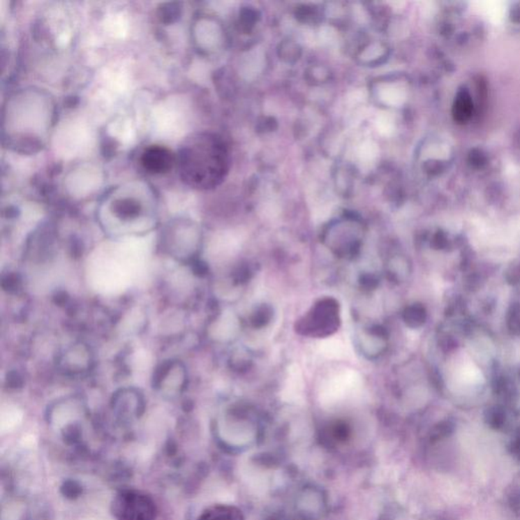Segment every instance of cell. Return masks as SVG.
I'll return each mask as SVG.
<instances>
[{
    "label": "cell",
    "instance_id": "obj_1",
    "mask_svg": "<svg viewBox=\"0 0 520 520\" xmlns=\"http://www.w3.org/2000/svg\"><path fill=\"white\" fill-rule=\"evenodd\" d=\"M57 117L54 100L46 91L24 89L3 107V144L21 154H35L46 146Z\"/></svg>",
    "mask_w": 520,
    "mask_h": 520
},
{
    "label": "cell",
    "instance_id": "obj_2",
    "mask_svg": "<svg viewBox=\"0 0 520 520\" xmlns=\"http://www.w3.org/2000/svg\"><path fill=\"white\" fill-rule=\"evenodd\" d=\"M98 218L104 231L113 237L149 233L157 225V194L146 182L124 183L105 193Z\"/></svg>",
    "mask_w": 520,
    "mask_h": 520
},
{
    "label": "cell",
    "instance_id": "obj_3",
    "mask_svg": "<svg viewBox=\"0 0 520 520\" xmlns=\"http://www.w3.org/2000/svg\"><path fill=\"white\" fill-rule=\"evenodd\" d=\"M221 149L211 135H194L185 140L176 155L178 174L193 188H207L221 173Z\"/></svg>",
    "mask_w": 520,
    "mask_h": 520
},
{
    "label": "cell",
    "instance_id": "obj_4",
    "mask_svg": "<svg viewBox=\"0 0 520 520\" xmlns=\"http://www.w3.org/2000/svg\"><path fill=\"white\" fill-rule=\"evenodd\" d=\"M161 242L163 250L171 258L191 265L198 260L202 234L193 221L177 218L165 227Z\"/></svg>",
    "mask_w": 520,
    "mask_h": 520
},
{
    "label": "cell",
    "instance_id": "obj_5",
    "mask_svg": "<svg viewBox=\"0 0 520 520\" xmlns=\"http://www.w3.org/2000/svg\"><path fill=\"white\" fill-rule=\"evenodd\" d=\"M111 511L117 520H155L157 517L153 498L135 489L118 492L111 503Z\"/></svg>",
    "mask_w": 520,
    "mask_h": 520
},
{
    "label": "cell",
    "instance_id": "obj_6",
    "mask_svg": "<svg viewBox=\"0 0 520 520\" xmlns=\"http://www.w3.org/2000/svg\"><path fill=\"white\" fill-rule=\"evenodd\" d=\"M188 375L184 364L180 361H164L156 368L153 386L165 396H176L186 389Z\"/></svg>",
    "mask_w": 520,
    "mask_h": 520
},
{
    "label": "cell",
    "instance_id": "obj_7",
    "mask_svg": "<svg viewBox=\"0 0 520 520\" xmlns=\"http://www.w3.org/2000/svg\"><path fill=\"white\" fill-rule=\"evenodd\" d=\"M94 358L91 348L87 343H73L58 359L60 371L69 377L82 376L91 369Z\"/></svg>",
    "mask_w": 520,
    "mask_h": 520
},
{
    "label": "cell",
    "instance_id": "obj_8",
    "mask_svg": "<svg viewBox=\"0 0 520 520\" xmlns=\"http://www.w3.org/2000/svg\"><path fill=\"white\" fill-rule=\"evenodd\" d=\"M112 408L118 418L131 421L140 418L144 410V399L138 389L122 388L113 396Z\"/></svg>",
    "mask_w": 520,
    "mask_h": 520
},
{
    "label": "cell",
    "instance_id": "obj_9",
    "mask_svg": "<svg viewBox=\"0 0 520 520\" xmlns=\"http://www.w3.org/2000/svg\"><path fill=\"white\" fill-rule=\"evenodd\" d=\"M140 164L147 173L163 175L168 173L176 165V155L167 147L149 146L140 156Z\"/></svg>",
    "mask_w": 520,
    "mask_h": 520
},
{
    "label": "cell",
    "instance_id": "obj_10",
    "mask_svg": "<svg viewBox=\"0 0 520 520\" xmlns=\"http://www.w3.org/2000/svg\"><path fill=\"white\" fill-rule=\"evenodd\" d=\"M196 43L200 48L215 49L220 44L221 30L218 24L209 20H200L194 26Z\"/></svg>",
    "mask_w": 520,
    "mask_h": 520
},
{
    "label": "cell",
    "instance_id": "obj_11",
    "mask_svg": "<svg viewBox=\"0 0 520 520\" xmlns=\"http://www.w3.org/2000/svg\"><path fill=\"white\" fill-rule=\"evenodd\" d=\"M198 520H245V517L236 506L216 504L205 509Z\"/></svg>",
    "mask_w": 520,
    "mask_h": 520
},
{
    "label": "cell",
    "instance_id": "obj_12",
    "mask_svg": "<svg viewBox=\"0 0 520 520\" xmlns=\"http://www.w3.org/2000/svg\"><path fill=\"white\" fill-rule=\"evenodd\" d=\"M473 112H474V102H473L472 96L466 89H463L457 93L454 104H453L454 119L463 124L472 117Z\"/></svg>",
    "mask_w": 520,
    "mask_h": 520
},
{
    "label": "cell",
    "instance_id": "obj_13",
    "mask_svg": "<svg viewBox=\"0 0 520 520\" xmlns=\"http://www.w3.org/2000/svg\"><path fill=\"white\" fill-rule=\"evenodd\" d=\"M379 97L388 106H399L406 100V93L401 88L388 86L381 89Z\"/></svg>",
    "mask_w": 520,
    "mask_h": 520
},
{
    "label": "cell",
    "instance_id": "obj_14",
    "mask_svg": "<svg viewBox=\"0 0 520 520\" xmlns=\"http://www.w3.org/2000/svg\"><path fill=\"white\" fill-rule=\"evenodd\" d=\"M350 430L346 426L338 425L330 431L329 434L325 435L322 443L327 447H334L339 444L345 443L349 439Z\"/></svg>",
    "mask_w": 520,
    "mask_h": 520
},
{
    "label": "cell",
    "instance_id": "obj_15",
    "mask_svg": "<svg viewBox=\"0 0 520 520\" xmlns=\"http://www.w3.org/2000/svg\"><path fill=\"white\" fill-rule=\"evenodd\" d=\"M180 15H181L180 3L163 4L162 8L158 10V17L165 24L174 23Z\"/></svg>",
    "mask_w": 520,
    "mask_h": 520
},
{
    "label": "cell",
    "instance_id": "obj_16",
    "mask_svg": "<svg viewBox=\"0 0 520 520\" xmlns=\"http://www.w3.org/2000/svg\"><path fill=\"white\" fill-rule=\"evenodd\" d=\"M378 155V147L373 142H364L359 149V157L364 162H371Z\"/></svg>",
    "mask_w": 520,
    "mask_h": 520
},
{
    "label": "cell",
    "instance_id": "obj_17",
    "mask_svg": "<svg viewBox=\"0 0 520 520\" xmlns=\"http://www.w3.org/2000/svg\"><path fill=\"white\" fill-rule=\"evenodd\" d=\"M376 126L379 133L385 136L392 135L394 131V124H392V120L388 116H380L377 119Z\"/></svg>",
    "mask_w": 520,
    "mask_h": 520
},
{
    "label": "cell",
    "instance_id": "obj_18",
    "mask_svg": "<svg viewBox=\"0 0 520 520\" xmlns=\"http://www.w3.org/2000/svg\"><path fill=\"white\" fill-rule=\"evenodd\" d=\"M61 491L64 496L75 499V498L79 497L82 494V486L77 482L68 481L62 486Z\"/></svg>",
    "mask_w": 520,
    "mask_h": 520
},
{
    "label": "cell",
    "instance_id": "obj_19",
    "mask_svg": "<svg viewBox=\"0 0 520 520\" xmlns=\"http://www.w3.org/2000/svg\"><path fill=\"white\" fill-rule=\"evenodd\" d=\"M2 288L8 292H15L21 285V280L15 274H10L2 278Z\"/></svg>",
    "mask_w": 520,
    "mask_h": 520
},
{
    "label": "cell",
    "instance_id": "obj_20",
    "mask_svg": "<svg viewBox=\"0 0 520 520\" xmlns=\"http://www.w3.org/2000/svg\"><path fill=\"white\" fill-rule=\"evenodd\" d=\"M6 380H8V385L12 388L21 387L23 385V379H22V377L17 372H10L8 375V379Z\"/></svg>",
    "mask_w": 520,
    "mask_h": 520
},
{
    "label": "cell",
    "instance_id": "obj_21",
    "mask_svg": "<svg viewBox=\"0 0 520 520\" xmlns=\"http://www.w3.org/2000/svg\"><path fill=\"white\" fill-rule=\"evenodd\" d=\"M510 19L515 26H520V3L511 8Z\"/></svg>",
    "mask_w": 520,
    "mask_h": 520
},
{
    "label": "cell",
    "instance_id": "obj_22",
    "mask_svg": "<svg viewBox=\"0 0 520 520\" xmlns=\"http://www.w3.org/2000/svg\"><path fill=\"white\" fill-rule=\"evenodd\" d=\"M512 452L515 456L519 457L520 459V440L515 442L512 446Z\"/></svg>",
    "mask_w": 520,
    "mask_h": 520
}]
</instances>
